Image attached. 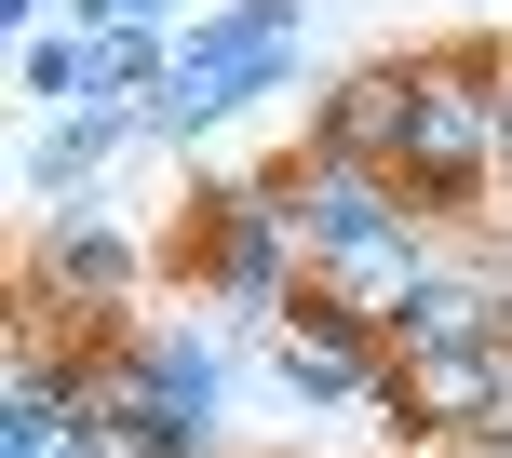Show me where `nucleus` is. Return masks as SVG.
<instances>
[{
	"instance_id": "f257e3e1",
	"label": "nucleus",
	"mask_w": 512,
	"mask_h": 458,
	"mask_svg": "<svg viewBox=\"0 0 512 458\" xmlns=\"http://www.w3.org/2000/svg\"><path fill=\"white\" fill-rule=\"evenodd\" d=\"M176 270L203 283V310H230V324H283V310L310 297V229H297V189L270 176H216L189 189L176 216Z\"/></svg>"
},
{
	"instance_id": "f03ea898",
	"label": "nucleus",
	"mask_w": 512,
	"mask_h": 458,
	"mask_svg": "<svg viewBox=\"0 0 512 458\" xmlns=\"http://www.w3.org/2000/svg\"><path fill=\"white\" fill-rule=\"evenodd\" d=\"M297 41H310V0H216V14H189L176 68H162V95L135 108V122L189 149V135L243 122L256 95H283V68H297Z\"/></svg>"
},
{
	"instance_id": "7ed1b4c3",
	"label": "nucleus",
	"mask_w": 512,
	"mask_h": 458,
	"mask_svg": "<svg viewBox=\"0 0 512 458\" xmlns=\"http://www.w3.org/2000/svg\"><path fill=\"white\" fill-rule=\"evenodd\" d=\"M499 95H512V54H499V41H432V54H418L405 176L432 189L445 216H472V203L512 176V122H499Z\"/></svg>"
},
{
	"instance_id": "20e7f679",
	"label": "nucleus",
	"mask_w": 512,
	"mask_h": 458,
	"mask_svg": "<svg viewBox=\"0 0 512 458\" xmlns=\"http://www.w3.org/2000/svg\"><path fill=\"white\" fill-rule=\"evenodd\" d=\"M135 297H149V243H135V229L108 216L95 189L41 203V243H27V270H14V310H54V324H95V310H135Z\"/></svg>"
},
{
	"instance_id": "39448f33",
	"label": "nucleus",
	"mask_w": 512,
	"mask_h": 458,
	"mask_svg": "<svg viewBox=\"0 0 512 458\" xmlns=\"http://www.w3.org/2000/svg\"><path fill=\"white\" fill-rule=\"evenodd\" d=\"M378 364H391V310L337 297V283H310V297L270 324V391H283L297 418H351V405H378Z\"/></svg>"
},
{
	"instance_id": "423d86ee",
	"label": "nucleus",
	"mask_w": 512,
	"mask_h": 458,
	"mask_svg": "<svg viewBox=\"0 0 512 458\" xmlns=\"http://www.w3.org/2000/svg\"><path fill=\"white\" fill-rule=\"evenodd\" d=\"M499 391H512V337H459V351H391L378 364V418L418 432V445L499 432Z\"/></svg>"
},
{
	"instance_id": "0eeeda50",
	"label": "nucleus",
	"mask_w": 512,
	"mask_h": 458,
	"mask_svg": "<svg viewBox=\"0 0 512 458\" xmlns=\"http://www.w3.org/2000/svg\"><path fill=\"white\" fill-rule=\"evenodd\" d=\"M459 337H512V270H499L486 243H472L459 216H445L432 270L391 297V351H459Z\"/></svg>"
},
{
	"instance_id": "6e6552de",
	"label": "nucleus",
	"mask_w": 512,
	"mask_h": 458,
	"mask_svg": "<svg viewBox=\"0 0 512 458\" xmlns=\"http://www.w3.org/2000/svg\"><path fill=\"white\" fill-rule=\"evenodd\" d=\"M405 108H418V54H364L310 95V149H364V162H405Z\"/></svg>"
},
{
	"instance_id": "1a4fd4ad",
	"label": "nucleus",
	"mask_w": 512,
	"mask_h": 458,
	"mask_svg": "<svg viewBox=\"0 0 512 458\" xmlns=\"http://www.w3.org/2000/svg\"><path fill=\"white\" fill-rule=\"evenodd\" d=\"M122 135H149V122H135V108H108V95L54 108V122L14 149V189H27V203H68V189H95V176H108V149H122Z\"/></svg>"
},
{
	"instance_id": "9d476101",
	"label": "nucleus",
	"mask_w": 512,
	"mask_h": 458,
	"mask_svg": "<svg viewBox=\"0 0 512 458\" xmlns=\"http://www.w3.org/2000/svg\"><path fill=\"white\" fill-rule=\"evenodd\" d=\"M81 81H95V27H27V41H14V95L81 108Z\"/></svg>"
},
{
	"instance_id": "9b49d317",
	"label": "nucleus",
	"mask_w": 512,
	"mask_h": 458,
	"mask_svg": "<svg viewBox=\"0 0 512 458\" xmlns=\"http://www.w3.org/2000/svg\"><path fill=\"white\" fill-rule=\"evenodd\" d=\"M189 0H81V27H176Z\"/></svg>"
},
{
	"instance_id": "f8f14e48",
	"label": "nucleus",
	"mask_w": 512,
	"mask_h": 458,
	"mask_svg": "<svg viewBox=\"0 0 512 458\" xmlns=\"http://www.w3.org/2000/svg\"><path fill=\"white\" fill-rule=\"evenodd\" d=\"M0 27H14V41H27V27H41V0H0Z\"/></svg>"
}]
</instances>
